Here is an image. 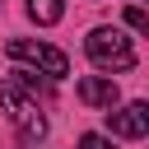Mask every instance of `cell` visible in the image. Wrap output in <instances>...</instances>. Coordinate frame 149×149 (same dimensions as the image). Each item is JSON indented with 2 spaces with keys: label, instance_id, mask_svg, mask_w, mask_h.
I'll list each match as a JSON object with an SVG mask.
<instances>
[{
  "label": "cell",
  "instance_id": "1",
  "mask_svg": "<svg viewBox=\"0 0 149 149\" xmlns=\"http://www.w3.org/2000/svg\"><path fill=\"white\" fill-rule=\"evenodd\" d=\"M0 102H5V112H9V121L19 126V135H23V144H37V140H47V116H42V107H37V98L23 88V84H14V79H5L0 84Z\"/></svg>",
  "mask_w": 149,
  "mask_h": 149
},
{
  "label": "cell",
  "instance_id": "6",
  "mask_svg": "<svg viewBox=\"0 0 149 149\" xmlns=\"http://www.w3.org/2000/svg\"><path fill=\"white\" fill-rule=\"evenodd\" d=\"M61 14H65V0H28V19L42 23V28L61 23Z\"/></svg>",
  "mask_w": 149,
  "mask_h": 149
},
{
  "label": "cell",
  "instance_id": "2",
  "mask_svg": "<svg viewBox=\"0 0 149 149\" xmlns=\"http://www.w3.org/2000/svg\"><path fill=\"white\" fill-rule=\"evenodd\" d=\"M84 47H88V61L98 70H107V74H126L135 65V47H130V37L121 28H93L84 37Z\"/></svg>",
  "mask_w": 149,
  "mask_h": 149
},
{
  "label": "cell",
  "instance_id": "7",
  "mask_svg": "<svg viewBox=\"0 0 149 149\" xmlns=\"http://www.w3.org/2000/svg\"><path fill=\"white\" fill-rule=\"evenodd\" d=\"M126 23H130L135 33H144V28H149V14H144L140 5H130V9H126Z\"/></svg>",
  "mask_w": 149,
  "mask_h": 149
},
{
  "label": "cell",
  "instance_id": "3",
  "mask_svg": "<svg viewBox=\"0 0 149 149\" xmlns=\"http://www.w3.org/2000/svg\"><path fill=\"white\" fill-rule=\"evenodd\" d=\"M9 56H14V61H23V65H37L47 79L70 74L65 51H56V47H47V42H33V37H14V42H9Z\"/></svg>",
  "mask_w": 149,
  "mask_h": 149
},
{
  "label": "cell",
  "instance_id": "5",
  "mask_svg": "<svg viewBox=\"0 0 149 149\" xmlns=\"http://www.w3.org/2000/svg\"><path fill=\"white\" fill-rule=\"evenodd\" d=\"M79 102H88V107H116L121 102L116 79L112 74H84L79 79Z\"/></svg>",
  "mask_w": 149,
  "mask_h": 149
},
{
  "label": "cell",
  "instance_id": "8",
  "mask_svg": "<svg viewBox=\"0 0 149 149\" xmlns=\"http://www.w3.org/2000/svg\"><path fill=\"white\" fill-rule=\"evenodd\" d=\"M79 149H112V140H107V135H84Z\"/></svg>",
  "mask_w": 149,
  "mask_h": 149
},
{
  "label": "cell",
  "instance_id": "4",
  "mask_svg": "<svg viewBox=\"0 0 149 149\" xmlns=\"http://www.w3.org/2000/svg\"><path fill=\"white\" fill-rule=\"evenodd\" d=\"M107 126L121 140H140L149 130V102H126V107L116 102V107H107Z\"/></svg>",
  "mask_w": 149,
  "mask_h": 149
}]
</instances>
